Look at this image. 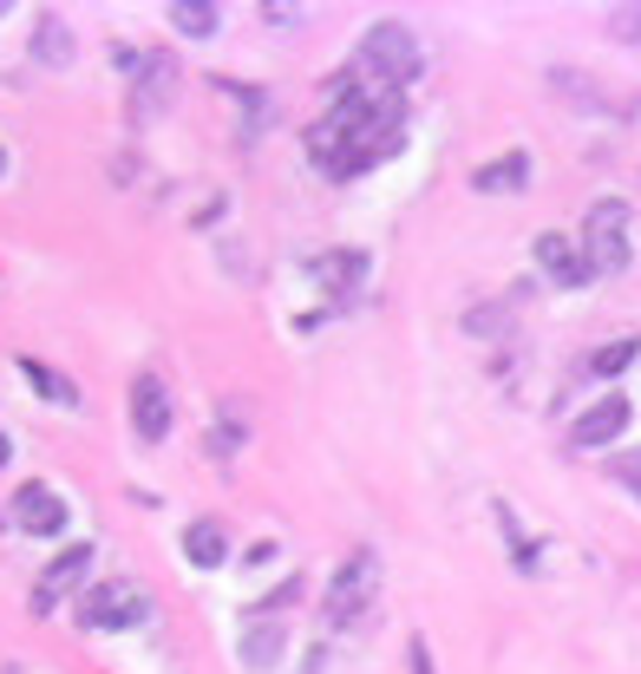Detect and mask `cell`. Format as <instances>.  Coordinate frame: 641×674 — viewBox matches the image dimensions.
Here are the masks:
<instances>
[{
    "label": "cell",
    "instance_id": "cell-19",
    "mask_svg": "<svg viewBox=\"0 0 641 674\" xmlns=\"http://www.w3.org/2000/svg\"><path fill=\"white\" fill-rule=\"evenodd\" d=\"M635 354H641V341L629 334V341H609V348H596V361H589V367H596V374H622Z\"/></svg>",
    "mask_w": 641,
    "mask_h": 674
},
{
    "label": "cell",
    "instance_id": "cell-3",
    "mask_svg": "<svg viewBox=\"0 0 641 674\" xmlns=\"http://www.w3.org/2000/svg\"><path fill=\"white\" fill-rule=\"evenodd\" d=\"M373 577H380V563H373V550H354L341 570H334V590H328V622L334 629H348L354 615H366V602H373Z\"/></svg>",
    "mask_w": 641,
    "mask_h": 674
},
{
    "label": "cell",
    "instance_id": "cell-1",
    "mask_svg": "<svg viewBox=\"0 0 641 674\" xmlns=\"http://www.w3.org/2000/svg\"><path fill=\"white\" fill-rule=\"evenodd\" d=\"M354 73L366 92H400L420 79V40L406 20H373L354 46Z\"/></svg>",
    "mask_w": 641,
    "mask_h": 674
},
{
    "label": "cell",
    "instance_id": "cell-17",
    "mask_svg": "<svg viewBox=\"0 0 641 674\" xmlns=\"http://www.w3.org/2000/svg\"><path fill=\"white\" fill-rule=\"evenodd\" d=\"M170 20H177V33H190V40H210L216 33V7L210 0H177Z\"/></svg>",
    "mask_w": 641,
    "mask_h": 674
},
{
    "label": "cell",
    "instance_id": "cell-15",
    "mask_svg": "<svg viewBox=\"0 0 641 674\" xmlns=\"http://www.w3.org/2000/svg\"><path fill=\"white\" fill-rule=\"evenodd\" d=\"M184 557H190L197 570H216V563L229 557V537H223V525H216V518H197V525L184 530Z\"/></svg>",
    "mask_w": 641,
    "mask_h": 674
},
{
    "label": "cell",
    "instance_id": "cell-22",
    "mask_svg": "<svg viewBox=\"0 0 641 674\" xmlns=\"http://www.w3.org/2000/svg\"><path fill=\"white\" fill-rule=\"evenodd\" d=\"M236 446H242V433H236V419H223V426L210 433V452H216V458H229Z\"/></svg>",
    "mask_w": 641,
    "mask_h": 674
},
{
    "label": "cell",
    "instance_id": "cell-13",
    "mask_svg": "<svg viewBox=\"0 0 641 674\" xmlns=\"http://www.w3.org/2000/svg\"><path fill=\"white\" fill-rule=\"evenodd\" d=\"M33 60H40L46 73L72 66V27L60 20V13H40V27H33Z\"/></svg>",
    "mask_w": 641,
    "mask_h": 674
},
{
    "label": "cell",
    "instance_id": "cell-25",
    "mask_svg": "<svg viewBox=\"0 0 641 674\" xmlns=\"http://www.w3.org/2000/svg\"><path fill=\"white\" fill-rule=\"evenodd\" d=\"M629 491H635V498H641V478H629Z\"/></svg>",
    "mask_w": 641,
    "mask_h": 674
},
{
    "label": "cell",
    "instance_id": "cell-24",
    "mask_svg": "<svg viewBox=\"0 0 641 674\" xmlns=\"http://www.w3.org/2000/svg\"><path fill=\"white\" fill-rule=\"evenodd\" d=\"M7 452H13V446H7V433H0V465H7Z\"/></svg>",
    "mask_w": 641,
    "mask_h": 674
},
{
    "label": "cell",
    "instance_id": "cell-2",
    "mask_svg": "<svg viewBox=\"0 0 641 674\" xmlns=\"http://www.w3.org/2000/svg\"><path fill=\"white\" fill-rule=\"evenodd\" d=\"M582 256L596 276H616L629 269V204L622 197H596L589 217H582Z\"/></svg>",
    "mask_w": 641,
    "mask_h": 674
},
{
    "label": "cell",
    "instance_id": "cell-7",
    "mask_svg": "<svg viewBox=\"0 0 641 674\" xmlns=\"http://www.w3.org/2000/svg\"><path fill=\"white\" fill-rule=\"evenodd\" d=\"M537 269H544L550 282H564V289H589V282H596L589 256L576 249L564 229H544V236H537Z\"/></svg>",
    "mask_w": 641,
    "mask_h": 674
},
{
    "label": "cell",
    "instance_id": "cell-18",
    "mask_svg": "<svg viewBox=\"0 0 641 674\" xmlns=\"http://www.w3.org/2000/svg\"><path fill=\"white\" fill-rule=\"evenodd\" d=\"M504 328H510V308H472V314H465V334H478V341H498Z\"/></svg>",
    "mask_w": 641,
    "mask_h": 674
},
{
    "label": "cell",
    "instance_id": "cell-11",
    "mask_svg": "<svg viewBox=\"0 0 641 674\" xmlns=\"http://www.w3.org/2000/svg\"><path fill=\"white\" fill-rule=\"evenodd\" d=\"M177 98V60L170 53H144V79H138V112H164Z\"/></svg>",
    "mask_w": 641,
    "mask_h": 674
},
{
    "label": "cell",
    "instance_id": "cell-26",
    "mask_svg": "<svg viewBox=\"0 0 641 674\" xmlns=\"http://www.w3.org/2000/svg\"><path fill=\"white\" fill-rule=\"evenodd\" d=\"M0 170H7V151H0Z\"/></svg>",
    "mask_w": 641,
    "mask_h": 674
},
{
    "label": "cell",
    "instance_id": "cell-16",
    "mask_svg": "<svg viewBox=\"0 0 641 674\" xmlns=\"http://www.w3.org/2000/svg\"><path fill=\"white\" fill-rule=\"evenodd\" d=\"M20 374L33 380V393H46L53 406H79V386H72V380L60 374V367H40L33 354H20Z\"/></svg>",
    "mask_w": 641,
    "mask_h": 674
},
{
    "label": "cell",
    "instance_id": "cell-5",
    "mask_svg": "<svg viewBox=\"0 0 641 674\" xmlns=\"http://www.w3.org/2000/svg\"><path fill=\"white\" fill-rule=\"evenodd\" d=\"M85 570H92V543H66V550L40 570V583H33V615H53V609L79 590Z\"/></svg>",
    "mask_w": 641,
    "mask_h": 674
},
{
    "label": "cell",
    "instance_id": "cell-4",
    "mask_svg": "<svg viewBox=\"0 0 641 674\" xmlns=\"http://www.w3.org/2000/svg\"><path fill=\"white\" fill-rule=\"evenodd\" d=\"M144 615V597L132 583H92L79 597V629H132Z\"/></svg>",
    "mask_w": 641,
    "mask_h": 674
},
{
    "label": "cell",
    "instance_id": "cell-21",
    "mask_svg": "<svg viewBox=\"0 0 641 674\" xmlns=\"http://www.w3.org/2000/svg\"><path fill=\"white\" fill-rule=\"evenodd\" d=\"M609 40L635 46V40H641V7H609Z\"/></svg>",
    "mask_w": 641,
    "mask_h": 674
},
{
    "label": "cell",
    "instance_id": "cell-20",
    "mask_svg": "<svg viewBox=\"0 0 641 674\" xmlns=\"http://www.w3.org/2000/svg\"><path fill=\"white\" fill-rule=\"evenodd\" d=\"M308 597V583H301V577H282V583H276V590H269V597L256 602V609H249V615H282L288 602H301Z\"/></svg>",
    "mask_w": 641,
    "mask_h": 674
},
{
    "label": "cell",
    "instance_id": "cell-8",
    "mask_svg": "<svg viewBox=\"0 0 641 674\" xmlns=\"http://www.w3.org/2000/svg\"><path fill=\"white\" fill-rule=\"evenodd\" d=\"M622 433H629V400H622V393H602L589 413H576V426H570V439L582 452L609 446V439H622Z\"/></svg>",
    "mask_w": 641,
    "mask_h": 674
},
{
    "label": "cell",
    "instance_id": "cell-23",
    "mask_svg": "<svg viewBox=\"0 0 641 674\" xmlns=\"http://www.w3.org/2000/svg\"><path fill=\"white\" fill-rule=\"evenodd\" d=\"M413 674H432V649L426 642H413Z\"/></svg>",
    "mask_w": 641,
    "mask_h": 674
},
{
    "label": "cell",
    "instance_id": "cell-6",
    "mask_svg": "<svg viewBox=\"0 0 641 674\" xmlns=\"http://www.w3.org/2000/svg\"><path fill=\"white\" fill-rule=\"evenodd\" d=\"M132 433L144 446H164V433H170V386L157 374L132 380Z\"/></svg>",
    "mask_w": 641,
    "mask_h": 674
},
{
    "label": "cell",
    "instance_id": "cell-14",
    "mask_svg": "<svg viewBox=\"0 0 641 674\" xmlns=\"http://www.w3.org/2000/svg\"><path fill=\"white\" fill-rule=\"evenodd\" d=\"M314 276H321L334 295H354L360 276H366V256H360V249H328V256H314Z\"/></svg>",
    "mask_w": 641,
    "mask_h": 674
},
{
    "label": "cell",
    "instance_id": "cell-12",
    "mask_svg": "<svg viewBox=\"0 0 641 674\" xmlns=\"http://www.w3.org/2000/svg\"><path fill=\"white\" fill-rule=\"evenodd\" d=\"M530 184V151H510V157H492L485 170H472V190L498 197V190H524Z\"/></svg>",
    "mask_w": 641,
    "mask_h": 674
},
{
    "label": "cell",
    "instance_id": "cell-10",
    "mask_svg": "<svg viewBox=\"0 0 641 674\" xmlns=\"http://www.w3.org/2000/svg\"><path fill=\"white\" fill-rule=\"evenodd\" d=\"M282 649H288V635H282L276 615H249V622H242V662H249V668H276Z\"/></svg>",
    "mask_w": 641,
    "mask_h": 674
},
{
    "label": "cell",
    "instance_id": "cell-9",
    "mask_svg": "<svg viewBox=\"0 0 641 674\" xmlns=\"http://www.w3.org/2000/svg\"><path fill=\"white\" fill-rule=\"evenodd\" d=\"M13 525L33 530V537H60V530H66V505H60L46 485H20V491H13Z\"/></svg>",
    "mask_w": 641,
    "mask_h": 674
}]
</instances>
